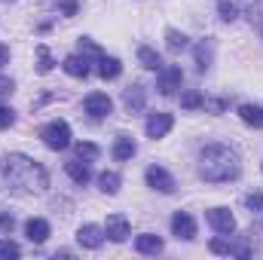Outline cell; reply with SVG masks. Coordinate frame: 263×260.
<instances>
[{
  "mask_svg": "<svg viewBox=\"0 0 263 260\" xmlns=\"http://www.w3.org/2000/svg\"><path fill=\"white\" fill-rule=\"evenodd\" d=\"M80 55H86V59H101L104 52H101V46L95 43V40H89V37H80Z\"/></svg>",
  "mask_w": 263,
  "mask_h": 260,
  "instance_id": "cell-26",
  "label": "cell"
},
{
  "mask_svg": "<svg viewBox=\"0 0 263 260\" xmlns=\"http://www.w3.org/2000/svg\"><path fill=\"white\" fill-rule=\"evenodd\" d=\"M181 107H184V110H196V107H205V98H202L199 92H193V89H190V92H184V95H181Z\"/></svg>",
  "mask_w": 263,
  "mask_h": 260,
  "instance_id": "cell-27",
  "label": "cell"
},
{
  "mask_svg": "<svg viewBox=\"0 0 263 260\" xmlns=\"http://www.w3.org/2000/svg\"><path fill=\"white\" fill-rule=\"evenodd\" d=\"M40 138H43V144L49 147V150H67L70 147V126H67L65 120H52V123H46L43 129H40Z\"/></svg>",
  "mask_w": 263,
  "mask_h": 260,
  "instance_id": "cell-3",
  "label": "cell"
},
{
  "mask_svg": "<svg viewBox=\"0 0 263 260\" xmlns=\"http://www.w3.org/2000/svg\"><path fill=\"white\" fill-rule=\"evenodd\" d=\"M175 126V117L172 114H162V110H156V114H150L147 117V123H144V132H147V138H165L168 132Z\"/></svg>",
  "mask_w": 263,
  "mask_h": 260,
  "instance_id": "cell-8",
  "label": "cell"
},
{
  "mask_svg": "<svg viewBox=\"0 0 263 260\" xmlns=\"http://www.w3.org/2000/svg\"><path fill=\"white\" fill-rule=\"evenodd\" d=\"M230 257L248 260V257H251V245H248L245 239H239V242H230Z\"/></svg>",
  "mask_w": 263,
  "mask_h": 260,
  "instance_id": "cell-30",
  "label": "cell"
},
{
  "mask_svg": "<svg viewBox=\"0 0 263 260\" xmlns=\"http://www.w3.org/2000/svg\"><path fill=\"white\" fill-rule=\"evenodd\" d=\"M144 181H147V187L150 190H159V193H175V178L162 169V165H150L147 172H144Z\"/></svg>",
  "mask_w": 263,
  "mask_h": 260,
  "instance_id": "cell-6",
  "label": "cell"
},
{
  "mask_svg": "<svg viewBox=\"0 0 263 260\" xmlns=\"http://www.w3.org/2000/svg\"><path fill=\"white\" fill-rule=\"evenodd\" d=\"M18 254H22V248L12 239H0V260H15Z\"/></svg>",
  "mask_w": 263,
  "mask_h": 260,
  "instance_id": "cell-29",
  "label": "cell"
},
{
  "mask_svg": "<svg viewBox=\"0 0 263 260\" xmlns=\"http://www.w3.org/2000/svg\"><path fill=\"white\" fill-rule=\"evenodd\" d=\"M193 55H196V70H199V73H205V70L211 67V55H214V43H211V40H202V43L196 46V52H193Z\"/></svg>",
  "mask_w": 263,
  "mask_h": 260,
  "instance_id": "cell-19",
  "label": "cell"
},
{
  "mask_svg": "<svg viewBox=\"0 0 263 260\" xmlns=\"http://www.w3.org/2000/svg\"><path fill=\"white\" fill-rule=\"evenodd\" d=\"M211 254H230V242H223V239H211Z\"/></svg>",
  "mask_w": 263,
  "mask_h": 260,
  "instance_id": "cell-35",
  "label": "cell"
},
{
  "mask_svg": "<svg viewBox=\"0 0 263 260\" xmlns=\"http://www.w3.org/2000/svg\"><path fill=\"white\" fill-rule=\"evenodd\" d=\"M65 172H67V178H70L73 184H80V187L92 181V169H89V162H86V159H80V156H77V159H70V162H65Z\"/></svg>",
  "mask_w": 263,
  "mask_h": 260,
  "instance_id": "cell-13",
  "label": "cell"
},
{
  "mask_svg": "<svg viewBox=\"0 0 263 260\" xmlns=\"http://www.w3.org/2000/svg\"><path fill=\"white\" fill-rule=\"evenodd\" d=\"M62 67H65L70 77H77V80H86L89 77V59L86 55H67Z\"/></svg>",
  "mask_w": 263,
  "mask_h": 260,
  "instance_id": "cell-16",
  "label": "cell"
},
{
  "mask_svg": "<svg viewBox=\"0 0 263 260\" xmlns=\"http://www.w3.org/2000/svg\"><path fill=\"white\" fill-rule=\"evenodd\" d=\"M165 46H168L172 52H181V49L190 46V40H187V34H181L178 28H168V31H165Z\"/></svg>",
  "mask_w": 263,
  "mask_h": 260,
  "instance_id": "cell-23",
  "label": "cell"
},
{
  "mask_svg": "<svg viewBox=\"0 0 263 260\" xmlns=\"http://www.w3.org/2000/svg\"><path fill=\"white\" fill-rule=\"evenodd\" d=\"M0 230L3 233H12L15 230V217L12 214H0Z\"/></svg>",
  "mask_w": 263,
  "mask_h": 260,
  "instance_id": "cell-37",
  "label": "cell"
},
{
  "mask_svg": "<svg viewBox=\"0 0 263 260\" xmlns=\"http://www.w3.org/2000/svg\"><path fill=\"white\" fill-rule=\"evenodd\" d=\"M120 187H123V178H120L117 172H101V175H98V190H101V193L117 196Z\"/></svg>",
  "mask_w": 263,
  "mask_h": 260,
  "instance_id": "cell-18",
  "label": "cell"
},
{
  "mask_svg": "<svg viewBox=\"0 0 263 260\" xmlns=\"http://www.w3.org/2000/svg\"><path fill=\"white\" fill-rule=\"evenodd\" d=\"M104 239H107V236H104V227H98V224H83V227L77 230V242H80L83 248H92V251H95V248L104 245Z\"/></svg>",
  "mask_w": 263,
  "mask_h": 260,
  "instance_id": "cell-9",
  "label": "cell"
},
{
  "mask_svg": "<svg viewBox=\"0 0 263 260\" xmlns=\"http://www.w3.org/2000/svg\"><path fill=\"white\" fill-rule=\"evenodd\" d=\"M25 236H28L31 242H37V245H40V242H46V239H49V224H46L43 217H31V220L25 224Z\"/></svg>",
  "mask_w": 263,
  "mask_h": 260,
  "instance_id": "cell-14",
  "label": "cell"
},
{
  "mask_svg": "<svg viewBox=\"0 0 263 260\" xmlns=\"http://www.w3.org/2000/svg\"><path fill=\"white\" fill-rule=\"evenodd\" d=\"M123 104H126V110H129V114L144 110V104H147V89H144L141 83L126 86V89H123Z\"/></svg>",
  "mask_w": 263,
  "mask_h": 260,
  "instance_id": "cell-12",
  "label": "cell"
},
{
  "mask_svg": "<svg viewBox=\"0 0 263 260\" xmlns=\"http://www.w3.org/2000/svg\"><path fill=\"white\" fill-rule=\"evenodd\" d=\"M181 86H184V70H181L178 65H162L159 77H156V89H159V95H175Z\"/></svg>",
  "mask_w": 263,
  "mask_h": 260,
  "instance_id": "cell-4",
  "label": "cell"
},
{
  "mask_svg": "<svg viewBox=\"0 0 263 260\" xmlns=\"http://www.w3.org/2000/svg\"><path fill=\"white\" fill-rule=\"evenodd\" d=\"M9 62V46H0V67Z\"/></svg>",
  "mask_w": 263,
  "mask_h": 260,
  "instance_id": "cell-38",
  "label": "cell"
},
{
  "mask_svg": "<svg viewBox=\"0 0 263 260\" xmlns=\"http://www.w3.org/2000/svg\"><path fill=\"white\" fill-rule=\"evenodd\" d=\"M217 12L223 22H236L239 18V3L236 0H217Z\"/></svg>",
  "mask_w": 263,
  "mask_h": 260,
  "instance_id": "cell-25",
  "label": "cell"
},
{
  "mask_svg": "<svg viewBox=\"0 0 263 260\" xmlns=\"http://www.w3.org/2000/svg\"><path fill=\"white\" fill-rule=\"evenodd\" d=\"M135 153H138V144L132 141L129 135H120V138H117V144H114V159H120V162H129Z\"/></svg>",
  "mask_w": 263,
  "mask_h": 260,
  "instance_id": "cell-17",
  "label": "cell"
},
{
  "mask_svg": "<svg viewBox=\"0 0 263 260\" xmlns=\"http://www.w3.org/2000/svg\"><path fill=\"white\" fill-rule=\"evenodd\" d=\"M98 73H101V80H117V77L123 73V65H120V59L101 55V59H98Z\"/></svg>",
  "mask_w": 263,
  "mask_h": 260,
  "instance_id": "cell-20",
  "label": "cell"
},
{
  "mask_svg": "<svg viewBox=\"0 0 263 260\" xmlns=\"http://www.w3.org/2000/svg\"><path fill=\"white\" fill-rule=\"evenodd\" d=\"M12 123H15V110H12V107H3V104H0V132L9 129Z\"/></svg>",
  "mask_w": 263,
  "mask_h": 260,
  "instance_id": "cell-32",
  "label": "cell"
},
{
  "mask_svg": "<svg viewBox=\"0 0 263 260\" xmlns=\"http://www.w3.org/2000/svg\"><path fill=\"white\" fill-rule=\"evenodd\" d=\"M65 15H77V0H55Z\"/></svg>",
  "mask_w": 263,
  "mask_h": 260,
  "instance_id": "cell-36",
  "label": "cell"
},
{
  "mask_svg": "<svg viewBox=\"0 0 263 260\" xmlns=\"http://www.w3.org/2000/svg\"><path fill=\"white\" fill-rule=\"evenodd\" d=\"M135 248H138L141 254H153V257H156V254H162L165 245H162L159 236H153V233H141V236L135 239Z\"/></svg>",
  "mask_w": 263,
  "mask_h": 260,
  "instance_id": "cell-15",
  "label": "cell"
},
{
  "mask_svg": "<svg viewBox=\"0 0 263 260\" xmlns=\"http://www.w3.org/2000/svg\"><path fill=\"white\" fill-rule=\"evenodd\" d=\"M205 220H208L211 230L220 233V236H233V233H236V217H233L230 208H211V211L205 214Z\"/></svg>",
  "mask_w": 263,
  "mask_h": 260,
  "instance_id": "cell-7",
  "label": "cell"
},
{
  "mask_svg": "<svg viewBox=\"0 0 263 260\" xmlns=\"http://www.w3.org/2000/svg\"><path fill=\"white\" fill-rule=\"evenodd\" d=\"M129 217L126 214H107V224H104V236L110 242H126L129 239Z\"/></svg>",
  "mask_w": 263,
  "mask_h": 260,
  "instance_id": "cell-10",
  "label": "cell"
},
{
  "mask_svg": "<svg viewBox=\"0 0 263 260\" xmlns=\"http://www.w3.org/2000/svg\"><path fill=\"white\" fill-rule=\"evenodd\" d=\"M239 117H242V123H248L254 129H263V107H257V104H242Z\"/></svg>",
  "mask_w": 263,
  "mask_h": 260,
  "instance_id": "cell-22",
  "label": "cell"
},
{
  "mask_svg": "<svg viewBox=\"0 0 263 260\" xmlns=\"http://www.w3.org/2000/svg\"><path fill=\"white\" fill-rule=\"evenodd\" d=\"M83 110H86L89 117H95V120H104V117L114 114V101H110L107 92H92V95L83 98Z\"/></svg>",
  "mask_w": 263,
  "mask_h": 260,
  "instance_id": "cell-5",
  "label": "cell"
},
{
  "mask_svg": "<svg viewBox=\"0 0 263 260\" xmlns=\"http://www.w3.org/2000/svg\"><path fill=\"white\" fill-rule=\"evenodd\" d=\"M199 175L208 184H227L242 175L239 153L230 144H205L199 153Z\"/></svg>",
  "mask_w": 263,
  "mask_h": 260,
  "instance_id": "cell-2",
  "label": "cell"
},
{
  "mask_svg": "<svg viewBox=\"0 0 263 260\" xmlns=\"http://www.w3.org/2000/svg\"><path fill=\"white\" fill-rule=\"evenodd\" d=\"M12 92H15V83H12L9 77H0V101H6Z\"/></svg>",
  "mask_w": 263,
  "mask_h": 260,
  "instance_id": "cell-33",
  "label": "cell"
},
{
  "mask_svg": "<svg viewBox=\"0 0 263 260\" xmlns=\"http://www.w3.org/2000/svg\"><path fill=\"white\" fill-rule=\"evenodd\" d=\"M138 62H141V67H147V70H162V59H159V52L156 49H150V46H141L138 49Z\"/></svg>",
  "mask_w": 263,
  "mask_h": 260,
  "instance_id": "cell-21",
  "label": "cell"
},
{
  "mask_svg": "<svg viewBox=\"0 0 263 260\" xmlns=\"http://www.w3.org/2000/svg\"><path fill=\"white\" fill-rule=\"evenodd\" d=\"M52 65H55V62H52L49 49H46V46H37V70H40V73H49Z\"/></svg>",
  "mask_w": 263,
  "mask_h": 260,
  "instance_id": "cell-28",
  "label": "cell"
},
{
  "mask_svg": "<svg viewBox=\"0 0 263 260\" xmlns=\"http://www.w3.org/2000/svg\"><path fill=\"white\" fill-rule=\"evenodd\" d=\"M172 233H175L178 239H184V242H193V239H196V220H193V214L178 211V214L172 217Z\"/></svg>",
  "mask_w": 263,
  "mask_h": 260,
  "instance_id": "cell-11",
  "label": "cell"
},
{
  "mask_svg": "<svg viewBox=\"0 0 263 260\" xmlns=\"http://www.w3.org/2000/svg\"><path fill=\"white\" fill-rule=\"evenodd\" d=\"M0 187L15 196L43 193L49 187V175L37 159L25 153H6L0 156Z\"/></svg>",
  "mask_w": 263,
  "mask_h": 260,
  "instance_id": "cell-1",
  "label": "cell"
},
{
  "mask_svg": "<svg viewBox=\"0 0 263 260\" xmlns=\"http://www.w3.org/2000/svg\"><path fill=\"white\" fill-rule=\"evenodd\" d=\"M248 15H251V25H254V28H257V31L263 34V0H257V3H251Z\"/></svg>",
  "mask_w": 263,
  "mask_h": 260,
  "instance_id": "cell-31",
  "label": "cell"
},
{
  "mask_svg": "<svg viewBox=\"0 0 263 260\" xmlns=\"http://www.w3.org/2000/svg\"><path fill=\"white\" fill-rule=\"evenodd\" d=\"M245 205L251 211H263V193H248L245 196Z\"/></svg>",
  "mask_w": 263,
  "mask_h": 260,
  "instance_id": "cell-34",
  "label": "cell"
},
{
  "mask_svg": "<svg viewBox=\"0 0 263 260\" xmlns=\"http://www.w3.org/2000/svg\"><path fill=\"white\" fill-rule=\"evenodd\" d=\"M73 150H77V156H80V159H86V162H92V159H98V156H101L98 144H92V141H77V144H73Z\"/></svg>",
  "mask_w": 263,
  "mask_h": 260,
  "instance_id": "cell-24",
  "label": "cell"
}]
</instances>
